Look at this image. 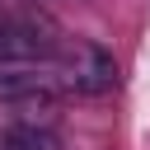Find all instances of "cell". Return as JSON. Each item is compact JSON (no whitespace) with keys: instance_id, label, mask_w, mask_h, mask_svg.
<instances>
[{"instance_id":"1","label":"cell","mask_w":150,"mask_h":150,"mask_svg":"<svg viewBox=\"0 0 150 150\" xmlns=\"http://www.w3.org/2000/svg\"><path fill=\"white\" fill-rule=\"evenodd\" d=\"M61 80L70 89H80V94H108L117 84V61L94 42H75L61 56Z\"/></svg>"},{"instance_id":"2","label":"cell","mask_w":150,"mask_h":150,"mask_svg":"<svg viewBox=\"0 0 150 150\" xmlns=\"http://www.w3.org/2000/svg\"><path fill=\"white\" fill-rule=\"evenodd\" d=\"M61 84V70L56 75H38V70H5L0 75V103L9 98H52Z\"/></svg>"},{"instance_id":"3","label":"cell","mask_w":150,"mask_h":150,"mask_svg":"<svg viewBox=\"0 0 150 150\" xmlns=\"http://www.w3.org/2000/svg\"><path fill=\"white\" fill-rule=\"evenodd\" d=\"M0 150H61V145H56L52 131L19 122V127H5V131H0Z\"/></svg>"}]
</instances>
